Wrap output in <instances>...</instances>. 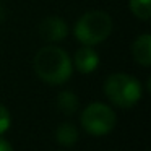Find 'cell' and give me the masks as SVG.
<instances>
[{"label": "cell", "mask_w": 151, "mask_h": 151, "mask_svg": "<svg viewBox=\"0 0 151 151\" xmlns=\"http://www.w3.org/2000/svg\"><path fill=\"white\" fill-rule=\"evenodd\" d=\"M10 112H8V109L5 107V106L0 104V135L5 133V132L8 130V127H10Z\"/></svg>", "instance_id": "obj_11"}, {"label": "cell", "mask_w": 151, "mask_h": 151, "mask_svg": "<svg viewBox=\"0 0 151 151\" xmlns=\"http://www.w3.org/2000/svg\"><path fill=\"white\" fill-rule=\"evenodd\" d=\"M73 62H75V67L80 73H91V72H94L96 67H98L99 57H98V54L91 49V46H83L76 50Z\"/></svg>", "instance_id": "obj_6"}, {"label": "cell", "mask_w": 151, "mask_h": 151, "mask_svg": "<svg viewBox=\"0 0 151 151\" xmlns=\"http://www.w3.org/2000/svg\"><path fill=\"white\" fill-rule=\"evenodd\" d=\"M130 10L137 18L146 21L151 17V2L150 0H130Z\"/></svg>", "instance_id": "obj_10"}, {"label": "cell", "mask_w": 151, "mask_h": 151, "mask_svg": "<svg viewBox=\"0 0 151 151\" xmlns=\"http://www.w3.org/2000/svg\"><path fill=\"white\" fill-rule=\"evenodd\" d=\"M0 151H13V148H12V145L7 140L0 138Z\"/></svg>", "instance_id": "obj_12"}, {"label": "cell", "mask_w": 151, "mask_h": 151, "mask_svg": "<svg viewBox=\"0 0 151 151\" xmlns=\"http://www.w3.org/2000/svg\"><path fill=\"white\" fill-rule=\"evenodd\" d=\"M132 54H133V59L140 65L150 67L151 63V36L150 34H143L138 39H135L133 46H132Z\"/></svg>", "instance_id": "obj_7"}, {"label": "cell", "mask_w": 151, "mask_h": 151, "mask_svg": "<svg viewBox=\"0 0 151 151\" xmlns=\"http://www.w3.org/2000/svg\"><path fill=\"white\" fill-rule=\"evenodd\" d=\"M34 72L49 85H62L72 76V60L57 46H46L34 57Z\"/></svg>", "instance_id": "obj_1"}, {"label": "cell", "mask_w": 151, "mask_h": 151, "mask_svg": "<svg viewBox=\"0 0 151 151\" xmlns=\"http://www.w3.org/2000/svg\"><path fill=\"white\" fill-rule=\"evenodd\" d=\"M78 104H80L78 98H76V94H73L72 91H62L57 96V106H59V109L67 115L75 114L76 109H78Z\"/></svg>", "instance_id": "obj_9"}, {"label": "cell", "mask_w": 151, "mask_h": 151, "mask_svg": "<svg viewBox=\"0 0 151 151\" xmlns=\"http://www.w3.org/2000/svg\"><path fill=\"white\" fill-rule=\"evenodd\" d=\"M55 138L60 145H65V146H72L76 143L78 140V130L73 124H60L55 130Z\"/></svg>", "instance_id": "obj_8"}, {"label": "cell", "mask_w": 151, "mask_h": 151, "mask_svg": "<svg viewBox=\"0 0 151 151\" xmlns=\"http://www.w3.org/2000/svg\"><path fill=\"white\" fill-rule=\"evenodd\" d=\"M104 91L109 101L119 107H132L141 98V85L137 78L127 73H114L104 83Z\"/></svg>", "instance_id": "obj_3"}, {"label": "cell", "mask_w": 151, "mask_h": 151, "mask_svg": "<svg viewBox=\"0 0 151 151\" xmlns=\"http://www.w3.org/2000/svg\"><path fill=\"white\" fill-rule=\"evenodd\" d=\"M81 125L91 135H106L115 127V114L109 106L93 102L83 111Z\"/></svg>", "instance_id": "obj_4"}, {"label": "cell", "mask_w": 151, "mask_h": 151, "mask_svg": "<svg viewBox=\"0 0 151 151\" xmlns=\"http://www.w3.org/2000/svg\"><path fill=\"white\" fill-rule=\"evenodd\" d=\"M4 18H5V8H4V5L0 4V21H4Z\"/></svg>", "instance_id": "obj_13"}, {"label": "cell", "mask_w": 151, "mask_h": 151, "mask_svg": "<svg viewBox=\"0 0 151 151\" xmlns=\"http://www.w3.org/2000/svg\"><path fill=\"white\" fill-rule=\"evenodd\" d=\"M39 34L47 42H57V41H62L68 34V26L62 18L47 17L39 24Z\"/></svg>", "instance_id": "obj_5"}, {"label": "cell", "mask_w": 151, "mask_h": 151, "mask_svg": "<svg viewBox=\"0 0 151 151\" xmlns=\"http://www.w3.org/2000/svg\"><path fill=\"white\" fill-rule=\"evenodd\" d=\"M112 33V20L104 12L85 13L75 26V36L85 46H96L109 37Z\"/></svg>", "instance_id": "obj_2"}]
</instances>
